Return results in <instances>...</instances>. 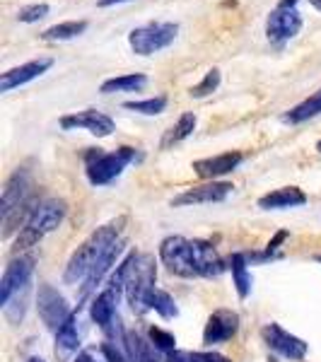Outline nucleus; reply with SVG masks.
<instances>
[{"mask_svg":"<svg viewBox=\"0 0 321 362\" xmlns=\"http://www.w3.org/2000/svg\"><path fill=\"white\" fill-rule=\"evenodd\" d=\"M124 225H126V218H116V220H112V223L97 227V230L92 232V235L87 237L78 249H75V254L70 256L66 273H63V280H66L68 285H75V283H80V280L85 283L87 276H90V271L99 261V256L112 247L114 242H119L121 239V230H124Z\"/></svg>","mask_w":321,"mask_h":362,"instance_id":"f257e3e1","label":"nucleus"},{"mask_svg":"<svg viewBox=\"0 0 321 362\" xmlns=\"http://www.w3.org/2000/svg\"><path fill=\"white\" fill-rule=\"evenodd\" d=\"M121 268H124V295L126 302L131 305V309L136 314H145L148 309V293L153 288H157V264L153 254H138V251H131L124 261H121Z\"/></svg>","mask_w":321,"mask_h":362,"instance_id":"f03ea898","label":"nucleus"},{"mask_svg":"<svg viewBox=\"0 0 321 362\" xmlns=\"http://www.w3.org/2000/svg\"><path fill=\"white\" fill-rule=\"evenodd\" d=\"M138 160V150L121 145L114 153H102L99 148H90L85 153V174L92 186H107L124 174L131 162Z\"/></svg>","mask_w":321,"mask_h":362,"instance_id":"7ed1b4c3","label":"nucleus"},{"mask_svg":"<svg viewBox=\"0 0 321 362\" xmlns=\"http://www.w3.org/2000/svg\"><path fill=\"white\" fill-rule=\"evenodd\" d=\"M66 213H68V206H66V201H61V198H46V201H39V206L34 208L29 223L22 227V235L17 237L15 249L20 251V249L34 247L44 235L54 232L56 227L66 220Z\"/></svg>","mask_w":321,"mask_h":362,"instance_id":"20e7f679","label":"nucleus"},{"mask_svg":"<svg viewBox=\"0 0 321 362\" xmlns=\"http://www.w3.org/2000/svg\"><path fill=\"white\" fill-rule=\"evenodd\" d=\"M179 37L177 22H148L143 27L131 29L128 34V46L136 56H153L157 51L167 49Z\"/></svg>","mask_w":321,"mask_h":362,"instance_id":"39448f33","label":"nucleus"},{"mask_svg":"<svg viewBox=\"0 0 321 362\" xmlns=\"http://www.w3.org/2000/svg\"><path fill=\"white\" fill-rule=\"evenodd\" d=\"M160 259L172 276H179V278L198 276L196 264H194V251H191V239H186L182 235H172V237L162 239Z\"/></svg>","mask_w":321,"mask_h":362,"instance_id":"423d86ee","label":"nucleus"},{"mask_svg":"<svg viewBox=\"0 0 321 362\" xmlns=\"http://www.w3.org/2000/svg\"><path fill=\"white\" fill-rule=\"evenodd\" d=\"M37 309H39V317L51 331H58L63 324L70 319V314L75 309L68 307L66 297L58 293L56 288H51L49 283H42L39 285V293H37Z\"/></svg>","mask_w":321,"mask_h":362,"instance_id":"0eeeda50","label":"nucleus"},{"mask_svg":"<svg viewBox=\"0 0 321 362\" xmlns=\"http://www.w3.org/2000/svg\"><path fill=\"white\" fill-rule=\"evenodd\" d=\"M302 29V15L297 8H273L266 20V39L273 46H283L295 39Z\"/></svg>","mask_w":321,"mask_h":362,"instance_id":"6e6552de","label":"nucleus"},{"mask_svg":"<svg viewBox=\"0 0 321 362\" xmlns=\"http://www.w3.org/2000/svg\"><path fill=\"white\" fill-rule=\"evenodd\" d=\"M34 273V256L25 254L20 259L10 261V266L5 268L3 278H0V305H8L10 300L22 293V290L29 288V280H32Z\"/></svg>","mask_w":321,"mask_h":362,"instance_id":"1a4fd4ad","label":"nucleus"},{"mask_svg":"<svg viewBox=\"0 0 321 362\" xmlns=\"http://www.w3.org/2000/svg\"><path fill=\"white\" fill-rule=\"evenodd\" d=\"M261 338H264V343L268 348L276 350L280 358L295 360V362L307 358V350H309L307 343L302 341V338L288 334L280 324H266L264 329H261Z\"/></svg>","mask_w":321,"mask_h":362,"instance_id":"9d476101","label":"nucleus"},{"mask_svg":"<svg viewBox=\"0 0 321 362\" xmlns=\"http://www.w3.org/2000/svg\"><path fill=\"white\" fill-rule=\"evenodd\" d=\"M61 128L63 131H75V128H85L92 136L97 138H107L116 131V124L112 116H107L104 112H97V109H85V112H75V114H66L61 116Z\"/></svg>","mask_w":321,"mask_h":362,"instance_id":"9b49d317","label":"nucleus"},{"mask_svg":"<svg viewBox=\"0 0 321 362\" xmlns=\"http://www.w3.org/2000/svg\"><path fill=\"white\" fill-rule=\"evenodd\" d=\"M235 186L230 181H208V184L201 186H191L186 189L184 194H179L172 201L174 208H182V206H203V203H223L227 196L232 194Z\"/></svg>","mask_w":321,"mask_h":362,"instance_id":"f8f14e48","label":"nucleus"},{"mask_svg":"<svg viewBox=\"0 0 321 362\" xmlns=\"http://www.w3.org/2000/svg\"><path fill=\"white\" fill-rule=\"evenodd\" d=\"M119 297L121 293L114 288H104L95 300H92V307H90V317L92 321L104 331L109 338L114 336V331L119 329V314H116V305H119Z\"/></svg>","mask_w":321,"mask_h":362,"instance_id":"ddd939ff","label":"nucleus"},{"mask_svg":"<svg viewBox=\"0 0 321 362\" xmlns=\"http://www.w3.org/2000/svg\"><path fill=\"white\" fill-rule=\"evenodd\" d=\"M54 66V58L44 56V58H37V61H29V63H22L17 68H10L0 75V92H13L17 87L32 83V80L42 78V75Z\"/></svg>","mask_w":321,"mask_h":362,"instance_id":"4468645a","label":"nucleus"},{"mask_svg":"<svg viewBox=\"0 0 321 362\" xmlns=\"http://www.w3.org/2000/svg\"><path fill=\"white\" fill-rule=\"evenodd\" d=\"M239 329V314L232 309H218L208 317V324L203 329V343L208 348L218 346V343L230 341Z\"/></svg>","mask_w":321,"mask_h":362,"instance_id":"2eb2a0df","label":"nucleus"},{"mask_svg":"<svg viewBox=\"0 0 321 362\" xmlns=\"http://www.w3.org/2000/svg\"><path fill=\"white\" fill-rule=\"evenodd\" d=\"M191 251H194V264L198 276L203 278H218L225 273V261L220 259L218 249L206 239H191Z\"/></svg>","mask_w":321,"mask_h":362,"instance_id":"dca6fc26","label":"nucleus"},{"mask_svg":"<svg viewBox=\"0 0 321 362\" xmlns=\"http://www.w3.org/2000/svg\"><path fill=\"white\" fill-rule=\"evenodd\" d=\"M242 162H244L242 153H223V155H215V157H206V160H196L194 169L201 179L215 181L218 177H225V174L235 172Z\"/></svg>","mask_w":321,"mask_h":362,"instance_id":"f3484780","label":"nucleus"},{"mask_svg":"<svg viewBox=\"0 0 321 362\" xmlns=\"http://www.w3.org/2000/svg\"><path fill=\"white\" fill-rule=\"evenodd\" d=\"M27 198H29V172L27 169H17L3 189V201H0V213H3V218L13 213L15 208H20Z\"/></svg>","mask_w":321,"mask_h":362,"instance_id":"a211bd4d","label":"nucleus"},{"mask_svg":"<svg viewBox=\"0 0 321 362\" xmlns=\"http://www.w3.org/2000/svg\"><path fill=\"white\" fill-rule=\"evenodd\" d=\"M124 251H126V242H124V239H119V242H114L112 247H109L102 256H99V261L95 264V268H92L90 276H87V280L83 283V300L90 293H95L97 285L102 283L104 276H107L109 271H112V266L116 264V259H119Z\"/></svg>","mask_w":321,"mask_h":362,"instance_id":"6ab92c4d","label":"nucleus"},{"mask_svg":"<svg viewBox=\"0 0 321 362\" xmlns=\"http://www.w3.org/2000/svg\"><path fill=\"white\" fill-rule=\"evenodd\" d=\"M78 348H80V334H78V309H75L66 324L56 331V348L54 350H56L58 362H68L75 353H78Z\"/></svg>","mask_w":321,"mask_h":362,"instance_id":"aec40b11","label":"nucleus"},{"mask_svg":"<svg viewBox=\"0 0 321 362\" xmlns=\"http://www.w3.org/2000/svg\"><path fill=\"white\" fill-rule=\"evenodd\" d=\"M307 203V194L297 186H283V189H276L271 194L259 198V208L264 210H280V208H297Z\"/></svg>","mask_w":321,"mask_h":362,"instance_id":"412c9836","label":"nucleus"},{"mask_svg":"<svg viewBox=\"0 0 321 362\" xmlns=\"http://www.w3.org/2000/svg\"><path fill=\"white\" fill-rule=\"evenodd\" d=\"M148 75L145 73H128V75H119V78H109L99 85V92L102 95H116V92H140L148 87Z\"/></svg>","mask_w":321,"mask_h":362,"instance_id":"4be33fe9","label":"nucleus"},{"mask_svg":"<svg viewBox=\"0 0 321 362\" xmlns=\"http://www.w3.org/2000/svg\"><path fill=\"white\" fill-rule=\"evenodd\" d=\"M319 114H321V87L312 97H307L305 102H300L297 107L290 109V112H285L280 121L290 126H297V124H305V121L314 119V116H319Z\"/></svg>","mask_w":321,"mask_h":362,"instance_id":"5701e85b","label":"nucleus"},{"mask_svg":"<svg viewBox=\"0 0 321 362\" xmlns=\"http://www.w3.org/2000/svg\"><path fill=\"white\" fill-rule=\"evenodd\" d=\"M90 22L87 20H70V22H58V25L44 29L42 39L44 42H70V39H78L80 34L87 32Z\"/></svg>","mask_w":321,"mask_h":362,"instance_id":"b1692460","label":"nucleus"},{"mask_svg":"<svg viewBox=\"0 0 321 362\" xmlns=\"http://www.w3.org/2000/svg\"><path fill=\"white\" fill-rule=\"evenodd\" d=\"M196 124H198V119H196V114L194 112H186L179 116V121L174 124L169 131L162 136V143H160V148L162 150H167V148H172V145H179L182 140H186L191 136V133L196 131Z\"/></svg>","mask_w":321,"mask_h":362,"instance_id":"393cba45","label":"nucleus"},{"mask_svg":"<svg viewBox=\"0 0 321 362\" xmlns=\"http://www.w3.org/2000/svg\"><path fill=\"white\" fill-rule=\"evenodd\" d=\"M230 271H232V283L237 288L239 300H247L252 293V273L247 268V254H232L230 259Z\"/></svg>","mask_w":321,"mask_h":362,"instance_id":"a878e982","label":"nucleus"},{"mask_svg":"<svg viewBox=\"0 0 321 362\" xmlns=\"http://www.w3.org/2000/svg\"><path fill=\"white\" fill-rule=\"evenodd\" d=\"M148 309H153V312L160 314L162 319H177L179 317V307L177 302H174V297L165 293V290L160 288H153L148 293Z\"/></svg>","mask_w":321,"mask_h":362,"instance_id":"bb28decb","label":"nucleus"},{"mask_svg":"<svg viewBox=\"0 0 321 362\" xmlns=\"http://www.w3.org/2000/svg\"><path fill=\"white\" fill-rule=\"evenodd\" d=\"M124 109H128V112H136V114H143V116H157L167 109V97L160 95V97L140 99V102H126Z\"/></svg>","mask_w":321,"mask_h":362,"instance_id":"cd10ccee","label":"nucleus"},{"mask_svg":"<svg viewBox=\"0 0 321 362\" xmlns=\"http://www.w3.org/2000/svg\"><path fill=\"white\" fill-rule=\"evenodd\" d=\"M218 87H220V70L218 68H210L208 73H206V78H203L198 85L191 87V97H196V99L208 97V95H213Z\"/></svg>","mask_w":321,"mask_h":362,"instance_id":"c85d7f7f","label":"nucleus"},{"mask_svg":"<svg viewBox=\"0 0 321 362\" xmlns=\"http://www.w3.org/2000/svg\"><path fill=\"white\" fill-rule=\"evenodd\" d=\"M51 13V8L46 3H34V5H25V8L17 10V22H25V25H34V22L44 20L46 15Z\"/></svg>","mask_w":321,"mask_h":362,"instance_id":"c756f323","label":"nucleus"},{"mask_svg":"<svg viewBox=\"0 0 321 362\" xmlns=\"http://www.w3.org/2000/svg\"><path fill=\"white\" fill-rule=\"evenodd\" d=\"M148 336H150V343H153L157 350H162V353L177 350V338L169 334V331H162L160 326H153V329L148 331Z\"/></svg>","mask_w":321,"mask_h":362,"instance_id":"7c9ffc66","label":"nucleus"},{"mask_svg":"<svg viewBox=\"0 0 321 362\" xmlns=\"http://www.w3.org/2000/svg\"><path fill=\"white\" fill-rule=\"evenodd\" d=\"M75 362H109V360H107V355H104L102 348H99V350L87 348V350H83V353H78Z\"/></svg>","mask_w":321,"mask_h":362,"instance_id":"2f4dec72","label":"nucleus"},{"mask_svg":"<svg viewBox=\"0 0 321 362\" xmlns=\"http://www.w3.org/2000/svg\"><path fill=\"white\" fill-rule=\"evenodd\" d=\"M191 360L194 362H232V360H227L225 355L210 353V350H206V353H191Z\"/></svg>","mask_w":321,"mask_h":362,"instance_id":"473e14b6","label":"nucleus"},{"mask_svg":"<svg viewBox=\"0 0 321 362\" xmlns=\"http://www.w3.org/2000/svg\"><path fill=\"white\" fill-rule=\"evenodd\" d=\"M288 235H290L288 230H280L278 235L273 237L271 242H268V247H266V254H264V259H266V256H273V254H276V251L280 249V244H283L285 239H288Z\"/></svg>","mask_w":321,"mask_h":362,"instance_id":"72a5a7b5","label":"nucleus"},{"mask_svg":"<svg viewBox=\"0 0 321 362\" xmlns=\"http://www.w3.org/2000/svg\"><path fill=\"white\" fill-rule=\"evenodd\" d=\"M128 3V0H97V8H112V5Z\"/></svg>","mask_w":321,"mask_h":362,"instance_id":"f704fd0d","label":"nucleus"},{"mask_svg":"<svg viewBox=\"0 0 321 362\" xmlns=\"http://www.w3.org/2000/svg\"><path fill=\"white\" fill-rule=\"evenodd\" d=\"M300 0H278V8H297Z\"/></svg>","mask_w":321,"mask_h":362,"instance_id":"c9c22d12","label":"nucleus"},{"mask_svg":"<svg viewBox=\"0 0 321 362\" xmlns=\"http://www.w3.org/2000/svg\"><path fill=\"white\" fill-rule=\"evenodd\" d=\"M309 5H312L314 10H319V13H321V0H309Z\"/></svg>","mask_w":321,"mask_h":362,"instance_id":"e433bc0d","label":"nucleus"},{"mask_svg":"<svg viewBox=\"0 0 321 362\" xmlns=\"http://www.w3.org/2000/svg\"><path fill=\"white\" fill-rule=\"evenodd\" d=\"M27 362H44V360H42V358H29Z\"/></svg>","mask_w":321,"mask_h":362,"instance_id":"4c0bfd02","label":"nucleus"},{"mask_svg":"<svg viewBox=\"0 0 321 362\" xmlns=\"http://www.w3.org/2000/svg\"><path fill=\"white\" fill-rule=\"evenodd\" d=\"M317 150H319V153H321V140H319V143H317Z\"/></svg>","mask_w":321,"mask_h":362,"instance_id":"58836bf2","label":"nucleus"},{"mask_svg":"<svg viewBox=\"0 0 321 362\" xmlns=\"http://www.w3.org/2000/svg\"><path fill=\"white\" fill-rule=\"evenodd\" d=\"M317 261H319V264H321V256H317Z\"/></svg>","mask_w":321,"mask_h":362,"instance_id":"ea45409f","label":"nucleus"}]
</instances>
